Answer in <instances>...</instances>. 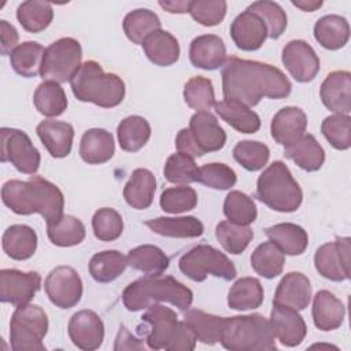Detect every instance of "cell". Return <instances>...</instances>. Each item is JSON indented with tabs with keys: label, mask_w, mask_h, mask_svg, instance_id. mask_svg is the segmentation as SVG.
<instances>
[{
	"label": "cell",
	"mask_w": 351,
	"mask_h": 351,
	"mask_svg": "<svg viewBox=\"0 0 351 351\" xmlns=\"http://www.w3.org/2000/svg\"><path fill=\"white\" fill-rule=\"evenodd\" d=\"M221 77L223 97L236 99L248 107L256 106L262 97H287L292 89L291 81L280 69L237 56L225 60Z\"/></svg>",
	"instance_id": "6da1fadb"
},
{
	"label": "cell",
	"mask_w": 351,
	"mask_h": 351,
	"mask_svg": "<svg viewBox=\"0 0 351 351\" xmlns=\"http://www.w3.org/2000/svg\"><path fill=\"white\" fill-rule=\"evenodd\" d=\"M3 203L18 215L40 214L47 225L56 223L63 217L64 197L51 181L30 176L27 181L10 180L1 186Z\"/></svg>",
	"instance_id": "7a4b0ae2"
},
{
	"label": "cell",
	"mask_w": 351,
	"mask_h": 351,
	"mask_svg": "<svg viewBox=\"0 0 351 351\" xmlns=\"http://www.w3.org/2000/svg\"><path fill=\"white\" fill-rule=\"evenodd\" d=\"M193 300L192 291L171 276H147L130 282L122 292L123 306L129 311L148 308L158 302H167L185 311Z\"/></svg>",
	"instance_id": "3957f363"
},
{
	"label": "cell",
	"mask_w": 351,
	"mask_h": 351,
	"mask_svg": "<svg viewBox=\"0 0 351 351\" xmlns=\"http://www.w3.org/2000/svg\"><path fill=\"white\" fill-rule=\"evenodd\" d=\"M145 324V341L152 350L192 351L196 337L185 321H178V315L170 307L151 304L143 314Z\"/></svg>",
	"instance_id": "277c9868"
},
{
	"label": "cell",
	"mask_w": 351,
	"mask_h": 351,
	"mask_svg": "<svg viewBox=\"0 0 351 351\" xmlns=\"http://www.w3.org/2000/svg\"><path fill=\"white\" fill-rule=\"evenodd\" d=\"M73 95L85 103H93L103 108H112L125 97V82L114 73H104L95 60L81 64L70 81Z\"/></svg>",
	"instance_id": "5b68a950"
},
{
	"label": "cell",
	"mask_w": 351,
	"mask_h": 351,
	"mask_svg": "<svg viewBox=\"0 0 351 351\" xmlns=\"http://www.w3.org/2000/svg\"><path fill=\"white\" fill-rule=\"evenodd\" d=\"M219 343L230 351H273L276 336L262 314L225 317Z\"/></svg>",
	"instance_id": "8992f818"
},
{
	"label": "cell",
	"mask_w": 351,
	"mask_h": 351,
	"mask_svg": "<svg viewBox=\"0 0 351 351\" xmlns=\"http://www.w3.org/2000/svg\"><path fill=\"white\" fill-rule=\"evenodd\" d=\"M256 197L274 211L293 213L302 204L303 192L288 166L276 160L259 176Z\"/></svg>",
	"instance_id": "52a82bcc"
},
{
	"label": "cell",
	"mask_w": 351,
	"mask_h": 351,
	"mask_svg": "<svg viewBox=\"0 0 351 351\" xmlns=\"http://www.w3.org/2000/svg\"><path fill=\"white\" fill-rule=\"evenodd\" d=\"M48 332V317L36 304L15 308L10 321V343L14 351H45L43 343Z\"/></svg>",
	"instance_id": "ba28073f"
},
{
	"label": "cell",
	"mask_w": 351,
	"mask_h": 351,
	"mask_svg": "<svg viewBox=\"0 0 351 351\" xmlns=\"http://www.w3.org/2000/svg\"><path fill=\"white\" fill-rule=\"evenodd\" d=\"M180 270L191 280L202 282L208 274L230 281L236 277L237 271L233 262L219 250L199 244L184 254L178 261Z\"/></svg>",
	"instance_id": "9c48e42d"
},
{
	"label": "cell",
	"mask_w": 351,
	"mask_h": 351,
	"mask_svg": "<svg viewBox=\"0 0 351 351\" xmlns=\"http://www.w3.org/2000/svg\"><path fill=\"white\" fill-rule=\"evenodd\" d=\"M82 48L73 37H62L45 48L40 75L45 81L67 82L81 67Z\"/></svg>",
	"instance_id": "30bf717a"
},
{
	"label": "cell",
	"mask_w": 351,
	"mask_h": 351,
	"mask_svg": "<svg viewBox=\"0 0 351 351\" xmlns=\"http://www.w3.org/2000/svg\"><path fill=\"white\" fill-rule=\"evenodd\" d=\"M1 162H10L18 171L34 174L41 162L38 149L33 145L30 137L12 128H1Z\"/></svg>",
	"instance_id": "8fae6325"
},
{
	"label": "cell",
	"mask_w": 351,
	"mask_h": 351,
	"mask_svg": "<svg viewBox=\"0 0 351 351\" xmlns=\"http://www.w3.org/2000/svg\"><path fill=\"white\" fill-rule=\"evenodd\" d=\"M350 237H337L335 241L322 244L314 255L317 271L330 281L350 278Z\"/></svg>",
	"instance_id": "7c38bea8"
},
{
	"label": "cell",
	"mask_w": 351,
	"mask_h": 351,
	"mask_svg": "<svg viewBox=\"0 0 351 351\" xmlns=\"http://www.w3.org/2000/svg\"><path fill=\"white\" fill-rule=\"evenodd\" d=\"M44 289L51 303L59 308H71L82 298L81 277L70 266H58L51 270L45 278Z\"/></svg>",
	"instance_id": "4fadbf2b"
},
{
	"label": "cell",
	"mask_w": 351,
	"mask_h": 351,
	"mask_svg": "<svg viewBox=\"0 0 351 351\" xmlns=\"http://www.w3.org/2000/svg\"><path fill=\"white\" fill-rule=\"evenodd\" d=\"M41 288V277L37 271H21L16 269L0 270V300L15 307L27 304Z\"/></svg>",
	"instance_id": "5bb4252c"
},
{
	"label": "cell",
	"mask_w": 351,
	"mask_h": 351,
	"mask_svg": "<svg viewBox=\"0 0 351 351\" xmlns=\"http://www.w3.org/2000/svg\"><path fill=\"white\" fill-rule=\"evenodd\" d=\"M281 60L298 82H310L319 71V58L304 40L289 41L282 49Z\"/></svg>",
	"instance_id": "9a60e30c"
},
{
	"label": "cell",
	"mask_w": 351,
	"mask_h": 351,
	"mask_svg": "<svg viewBox=\"0 0 351 351\" xmlns=\"http://www.w3.org/2000/svg\"><path fill=\"white\" fill-rule=\"evenodd\" d=\"M69 336L73 344L84 351L97 350L104 340V324L92 310H80L69 321Z\"/></svg>",
	"instance_id": "2e32d148"
},
{
	"label": "cell",
	"mask_w": 351,
	"mask_h": 351,
	"mask_svg": "<svg viewBox=\"0 0 351 351\" xmlns=\"http://www.w3.org/2000/svg\"><path fill=\"white\" fill-rule=\"evenodd\" d=\"M269 322L276 339H278L282 346L296 347L306 337V322L298 310L292 307L273 303Z\"/></svg>",
	"instance_id": "e0dca14e"
},
{
	"label": "cell",
	"mask_w": 351,
	"mask_h": 351,
	"mask_svg": "<svg viewBox=\"0 0 351 351\" xmlns=\"http://www.w3.org/2000/svg\"><path fill=\"white\" fill-rule=\"evenodd\" d=\"M188 129L202 156L207 152L222 149L226 143L225 130L210 111H196L191 117Z\"/></svg>",
	"instance_id": "ac0fdd59"
},
{
	"label": "cell",
	"mask_w": 351,
	"mask_h": 351,
	"mask_svg": "<svg viewBox=\"0 0 351 351\" xmlns=\"http://www.w3.org/2000/svg\"><path fill=\"white\" fill-rule=\"evenodd\" d=\"M230 37L237 48L243 51H256L267 38V27L259 15L245 10L233 19Z\"/></svg>",
	"instance_id": "d6986e66"
},
{
	"label": "cell",
	"mask_w": 351,
	"mask_h": 351,
	"mask_svg": "<svg viewBox=\"0 0 351 351\" xmlns=\"http://www.w3.org/2000/svg\"><path fill=\"white\" fill-rule=\"evenodd\" d=\"M307 128V115L299 107L281 108L271 119L270 132L274 141L285 148L299 141Z\"/></svg>",
	"instance_id": "ffe728a7"
},
{
	"label": "cell",
	"mask_w": 351,
	"mask_h": 351,
	"mask_svg": "<svg viewBox=\"0 0 351 351\" xmlns=\"http://www.w3.org/2000/svg\"><path fill=\"white\" fill-rule=\"evenodd\" d=\"M322 104L335 114H350L351 111V74L346 70L332 71L319 88Z\"/></svg>",
	"instance_id": "44dd1931"
},
{
	"label": "cell",
	"mask_w": 351,
	"mask_h": 351,
	"mask_svg": "<svg viewBox=\"0 0 351 351\" xmlns=\"http://www.w3.org/2000/svg\"><path fill=\"white\" fill-rule=\"evenodd\" d=\"M191 63L203 70H217L226 60V48L221 37L203 34L192 40L189 47Z\"/></svg>",
	"instance_id": "7402d4cb"
},
{
	"label": "cell",
	"mask_w": 351,
	"mask_h": 351,
	"mask_svg": "<svg viewBox=\"0 0 351 351\" xmlns=\"http://www.w3.org/2000/svg\"><path fill=\"white\" fill-rule=\"evenodd\" d=\"M311 299L310 280L299 271L287 273L277 285L273 303L304 310Z\"/></svg>",
	"instance_id": "603a6c76"
},
{
	"label": "cell",
	"mask_w": 351,
	"mask_h": 351,
	"mask_svg": "<svg viewBox=\"0 0 351 351\" xmlns=\"http://www.w3.org/2000/svg\"><path fill=\"white\" fill-rule=\"evenodd\" d=\"M37 136L53 158H64L70 154L74 138V128L69 122L45 119L36 128Z\"/></svg>",
	"instance_id": "cb8c5ba5"
},
{
	"label": "cell",
	"mask_w": 351,
	"mask_h": 351,
	"mask_svg": "<svg viewBox=\"0 0 351 351\" xmlns=\"http://www.w3.org/2000/svg\"><path fill=\"white\" fill-rule=\"evenodd\" d=\"M311 314L314 325L319 330L329 332L341 326L346 317V307L332 292L322 289L314 296Z\"/></svg>",
	"instance_id": "d4e9b609"
},
{
	"label": "cell",
	"mask_w": 351,
	"mask_h": 351,
	"mask_svg": "<svg viewBox=\"0 0 351 351\" xmlns=\"http://www.w3.org/2000/svg\"><path fill=\"white\" fill-rule=\"evenodd\" d=\"M115 152L114 137L104 129L86 130L80 143V156L88 165H101L108 162Z\"/></svg>",
	"instance_id": "484cf974"
},
{
	"label": "cell",
	"mask_w": 351,
	"mask_h": 351,
	"mask_svg": "<svg viewBox=\"0 0 351 351\" xmlns=\"http://www.w3.org/2000/svg\"><path fill=\"white\" fill-rule=\"evenodd\" d=\"M214 107L217 114L240 133H256L261 128L259 115L236 99H223Z\"/></svg>",
	"instance_id": "4316f807"
},
{
	"label": "cell",
	"mask_w": 351,
	"mask_h": 351,
	"mask_svg": "<svg viewBox=\"0 0 351 351\" xmlns=\"http://www.w3.org/2000/svg\"><path fill=\"white\" fill-rule=\"evenodd\" d=\"M155 191V176L148 169L138 167L133 170L130 178L125 184L123 197L130 207L136 210H145L152 204Z\"/></svg>",
	"instance_id": "83f0119b"
},
{
	"label": "cell",
	"mask_w": 351,
	"mask_h": 351,
	"mask_svg": "<svg viewBox=\"0 0 351 351\" xmlns=\"http://www.w3.org/2000/svg\"><path fill=\"white\" fill-rule=\"evenodd\" d=\"M3 251L15 261H26L32 258L37 248V234L27 225H11L1 237Z\"/></svg>",
	"instance_id": "f1b7e54d"
},
{
	"label": "cell",
	"mask_w": 351,
	"mask_h": 351,
	"mask_svg": "<svg viewBox=\"0 0 351 351\" xmlns=\"http://www.w3.org/2000/svg\"><path fill=\"white\" fill-rule=\"evenodd\" d=\"M314 38L325 49H340L348 43L350 25L344 16L336 14L325 15L314 25Z\"/></svg>",
	"instance_id": "f546056e"
},
{
	"label": "cell",
	"mask_w": 351,
	"mask_h": 351,
	"mask_svg": "<svg viewBox=\"0 0 351 351\" xmlns=\"http://www.w3.org/2000/svg\"><path fill=\"white\" fill-rule=\"evenodd\" d=\"M265 233L270 241H273L284 252V255H302L308 245L307 232L296 223H277L267 228Z\"/></svg>",
	"instance_id": "4dcf8cb0"
},
{
	"label": "cell",
	"mask_w": 351,
	"mask_h": 351,
	"mask_svg": "<svg viewBox=\"0 0 351 351\" xmlns=\"http://www.w3.org/2000/svg\"><path fill=\"white\" fill-rule=\"evenodd\" d=\"M145 226H148L156 234L177 239L199 237L204 232L202 221L197 219L196 217H158L145 221Z\"/></svg>",
	"instance_id": "1f68e13d"
},
{
	"label": "cell",
	"mask_w": 351,
	"mask_h": 351,
	"mask_svg": "<svg viewBox=\"0 0 351 351\" xmlns=\"http://www.w3.org/2000/svg\"><path fill=\"white\" fill-rule=\"evenodd\" d=\"M143 48L149 62L156 66H170L180 58L178 40L171 33L162 29L152 33L143 43Z\"/></svg>",
	"instance_id": "d6a6232c"
},
{
	"label": "cell",
	"mask_w": 351,
	"mask_h": 351,
	"mask_svg": "<svg viewBox=\"0 0 351 351\" xmlns=\"http://www.w3.org/2000/svg\"><path fill=\"white\" fill-rule=\"evenodd\" d=\"M284 155L306 171H317L325 162V151L313 134H304L293 145L285 148Z\"/></svg>",
	"instance_id": "836d02e7"
},
{
	"label": "cell",
	"mask_w": 351,
	"mask_h": 351,
	"mask_svg": "<svg viewBox=\"0 0 351 351\" xmlns=\"http://www.w3.org/2000/svg\"><path fill=\"white\" fill-rule=\"evenodd\" d=\"M184 321L192 329L196 340L200 343L213 346L221 340L225 317H218L193 308L185 313Z\"/></svg>",
	"instance_id": "e575fe53"
},
{
	"label": "cell",
	"mask_w": 351,
	"mask_h": 351,
	"mask_svg": "<svg viewBox=\"0 0 351 351\" xmlns=\"http://www.w3.org/2000/svg\"><path fill=\"white\" fill-rule=\"evenodd\" d=\"M117 136L119 147L123 151L137 152L148 143L151 137V126L145 118L140 115H129L119 122Z\"/></svg>",
	"instance_id": "d590c367"
},
{
	"label": "cell",
	"mask_w": 351,
	"mask_h": 351,
	"mask_svg": "<svg viewBox=\"0 0 351 351\" xmlns=\"http://www.w3.org/2000/svg\"><path fill=\"white\" fill-rule=\"evenodd\" d=\"M263 287L255 277L237 280L228 293V306L233 310L244 311L258 308L263 302Z\"/></svg>",
	"instance_id": "8d00e7d4"
},
{
	"label": "cell",
	"mask_w": 351,
	"mask_h": 351,
	"mask_svg": "<svg viewBox=\"0 0 351 351\" xmlns=\"http://www.w3.org/2000/svg\"><path fill=\"white\" fill-rule=\"evenodd\" d=\"M126 259L129 266L148 276H160L169 267V256L159 247L152 244L132 248Z\"/></svg>",
	"instance_id": "74e56055"
},
{
	"label": "cell",
	"mask_w": 351,
	"mask_h": 351,
	"mask_svg": "<svg viewBox=\"0 0 351 351\" xmlns=\"http://www.w3.org/2000/svg\"><path fill=\"white\" fill-rule=\"evenodd\" d=\"M128 259L119 251L106 250L95 254L88 265L89 274L97 282H111L126 269Z\"/></svg>",
	"instance_id": "f35d334b"
},
{
	"label": "cell",
	"mask_w": 351,
	"mask_h": 351,
	"mask_svg": "<svg viewBox=\"0 0 351 351\" xmlns=\"http://www.w3.org/2000/svg\"><path fill=\"white\" fill-rule=\"evenodd\" d=\"M122 25L126 37L132 43L141 45L152 33L160 30V19L154 11L147 8L130 11L125 15Z\"/></svg>",
	"instance_id": "ab89813d"
},
{
	"label": "cell",
	"mask_w": 351,
	"mask_h": 351,
	"mask_svg": "<svg viewBox=\"0 0 351 351\" xmlns=\"http://www.w3.org/2000/svg\"><path fill=\"white\" fill-rule=\"evenodd\" d=\"M44 52L45 48L36 41H25L19 44L10 55L14 71L26 78L38 75L41 71Z\"/></svg>",
	"instance_id": "60d3db41"
},
{
	"label": "cell",
	"mask_w": 351,
	"mask_h": 351,
	"mask_svg": "<svg viewBox=\"0 0 351 351\" xmlns=\"http://www.w3.org/2000/svg\"><path fill=\"white\" fill-rule=\"evenodd\" d=\"M36 110L45 117H59L67 108V97L59 82H41L33 96Z\"/></svg>",
	"instance_id": "b9f144b4"
},
{
	"label": "cell",
	"mask_w": 351,
	"mask_h": 351,
	"mask_svg": "<svg viewBox=\"0 0 351 351\" xmlns=\"http://www.w3.org/2000/svg\"><path fill=\"white\" fill-rule=\"evenodd\" d=\"M285 263L284 252L273 243L259 244L251 255V266L256 274L265 278H274L282 273Z\"/></svg>",
	"instance_id": "7bdbcfd3"
},
{
	"label": "cell",
	"mask_w": 351,
	"mask_h": 351,
	"mask_svg": "<svg viewBox=\"0 0 351 351\" xmlns=\"http://www.w3.org/2000/svg\"><path fill=\"white\" fill-rule=\"evenodd\" d=\"M16 19L25 30L38 33L51 25L53 19V10L48 1H23L16 10Z\"/></svg>",
	"instance_id": "ee69618b"
},
{
	"label": "cell",
	"mask_w": 351,
	"mask_h": 351,
	"mask_svg": "<svg viewBox=\"0 0 351 351\" xmlns=\"http://www.w3.org/2000/svg\"><path fill=\"white\" fill-rule=\"evenodd\" d=\"M85 233L84 223L73 215H63L56 223L47 225L48 239L58 247L77 245L84 241Z\"/></svg>",
	"instance_id": "f6af8a7d"
},
{
	"label": "cell",
	"mask_w": 351,
	"mask_h": 351,
	"mask_svg": "<svg viewBox=\"0 0 351 351\" xmlns=\"http://www.w3.org/2000/svg\"><path fill=\"white\" fill-rule=\"evenodd\" d=\"M215 237L226 252L239 255L252 241L254 232L250 226L237 225L230 221H222L215 228Z\"/></svg>",
	"instance_id": "bcb514c9"
},
{
	"label": "cell",
	"mask_w": 351,
	"mask_h": 351,
	"mask_svg": "<svg viewBox=\"0 0 351 351\" xmlns=\"http://www.w3.org/2000/svg\"><path fill=\"white\" fill-rule=\"evenodd\" d=\"M223 214L228 221L244 226L252 223L258 217L254 200L240 191H230L226 195L223 202Z\"/></svg>",
	"instance_id": "7dc6e473"
},
{
	"label": "cell",
	"mask_w": 351,
	"mask_h": 351,
	"mask_svg": "<svg viewBox=\"0 0 351 351\" xmlns=\"http://www.w3.org/2000/svg\"><path fill=\"white\" fill-rule=\"evenodd\" d=\"M184 100L196 111H208L215 106V95L211 80L202 75L188 80L184 86Z\"/></svg>",
	"instance_id": "c3c4849f"
},
{
	"label": "cell",
	"mask_w": 351,
	"mask_h": 351,
	"mask_svg": "<svg viewBox=\"0 0 351 351\" xmlns=\"http://www.w3.org/2000/svg\"><path fill=\"white\" fill-rule=\"evenodd\" d=\"M233 158L248 171H258L266 166L270 149L266 144L252 140L239 141L233 148Z\"/></svg>",
	"instance_id": "681fc988"
},
{
	"label": "cell",
	"mask_w": 351,
	"mask_h": 351,
	"mask_svg": "<svg viewBox=\"0 0 351 351\" xmlns=\"http://www.w3.org/2000/svg\"><path fill=\"white\" fill-rule=\"evenodd\" d=\"M321 132L328 143L340 151L351 147V118L347 114H333L321 123Z\"/></svg>",
	"instance_id": "f907efd6"
},
{
	"label": "cell",
	"mask_w": 351,
	"mask_h": 351,
	"mask_svg": "<svg viewBox=\"0 0 351 351\" xmlns=\"http://www.w3.org/2000/svg\"><path fill=\"white\" fill-rule=\"evenodd\" d=\"M197 170L199 167L192 156L176 152L167 158L163 173L169 182L186 185L197 181Z\"/></svg>",
	"instance_id": "816d5d0a"
},
{
	"label": "cell",
	"mask_w": 351,
	"mask_h": 351,
	"mask_svg": "<svg viewBox=\"0 0 351 351\" xmlns=\"http://www.w3.org/2000/svg\"><path fill=\"white\" fill-rule=\"evenodd\" d=\"M247 10L255 12L262 18L267 27V37L278 38L287 27V14L282 7L274 1L261 0L252 3Z\"/></svg>",
	"instance_id": "f5cc1de1"
},
{
	"label": "cell",
	"mask_w": 351,
	"mask_h": 351,
	"mask_svg": "<svg viewBox=\"0 0 351 351\" xmlns=\"http://www.w3.org/2000/svg\"><path fill=\"white\" fill-rule=\"evenodd\" d=\"M92 229L96 239L101 241H114L123 232V221L117 210L103 207L93 214Z\"/></svg>",
	"instance_id": "db71d44e"
},
{
	"label": "cell",
	"mask_w": 351,
	"mask_h": 351,
	"mask_svg": "<svg viewBox=\"0 0 351 351\" xmlns=\"http://www.w3.org/2000/svg\"><path fill=\"white\" fill-rule=\"evenodd\" d=\"M160 207L165 213L180 214L191 211L197 204V193L193 188L186 185L167 188L160 195Z\"/></svg>",
	"instance_id": "11a10c76"
},
{
	"label": "cell",
	"mask_w": 351,
	"mask_h": 351,
	"mask_svg": "<svg viewBox=\"0 0 351 351\" xmlns=\"http://www.w3.org/2000/svg\"><path fill=\"white\" fill-rule=\"evenodd\" d=\"M237 181L232 167L225 163H207L197 170V182L213 189H230Z\"/></svg>",
	"instance_id": "9f6ffc18"
},
{
	"label": "cell",
	"mask_w": 351,
	"mask_h": 351,
	"mask_svg": "<svg viewBox=\"0 0 351 351\" xmlns=\"http://www.w3.org/2000/svg\"><path fill=\"white\" fill-rule=\"evenodd\" d=\"M228 4L223 0H193L189 5L192 18L203 26H215L226 15Z\"/></svg>",
	"instance_id": "6f0895ef"
},
{
	"label": "cell",
	"mask_w": 351,
	"mask_h": 351,
	"mask_svg": "<svg viewBox=\"0 0 351 351\" xmlns=\"http://www.w3.org/2000/svg\"><path fill=\"white\" fill-rule=\"evenodd\" d=\"M18 40H19V34L16 32V29L8 23L7 21L1 19L0 21V51L1 55H11L12 51L18 47Z\"/></svg>",
	"instance_id": "680465c9"
},
{
	"label": "cell",
	"mask_w": 351,
	"mask_h": 351,
	"mask_svg": "<svg viewBox=\"0 0 351 351\" xmlns=\"http://www.w3.org/2000/svg\"><path fill=\"white\" fill-rule=\"evenodd\" d=\"M176 147H177V151L181 152V154H185V155H189L192 158H196V156H202L199 149L196 148L193 140H192V136L189 133V129L184 128L178 132L177 137H176Z\"/></svg>",
	"instance_id": "91938a15"
},
{
	"label": "cell",
	"mask_w": 351,
	"mask_h": 351,
	"mask_svg": "<svg viewBox=\"0 0 351 351\" xmlns=\"http://www.w3.org/2000/svg\"><path fill=\"white\" fill-rule=\"evenodd\" d=\"M143 341L136 339L125 326L119 328L114 350H144Z\"/></svg>",
	"instance_id": "94428289"
},
{
	"label": "cell",
	"mask_w": 351,
	"mask_h": 351,
	"mask_svg": "<svg viewBox=\"0 0 351 351\" xmlns=\"http://www.w3.org/2000/svg\"><path fill=\"white\" fill-rule=\"evenodd\" d=\"M159 5L170 14H185L189 12L191 1H159Z\"/></svg>",
	"instance_id": "6125c7cd"
},
{
	"label": "cell",
	"mask_w": 351,
	"mask_h": 351,
	"mask_svg": "<svg viewBox=\"0 0 351 351\" xmlns=\"http://www.w3.org/2000/svg\"><path fill=\"white\" fill-rule=\"evenodd\" d=\"M292 4L298 8H300L302 11L313 12V11L318 10L322 5V1H317V0H292Z\"/></svg>",
	"instance_id": "be15d7a7"
}]
</instances>
